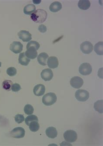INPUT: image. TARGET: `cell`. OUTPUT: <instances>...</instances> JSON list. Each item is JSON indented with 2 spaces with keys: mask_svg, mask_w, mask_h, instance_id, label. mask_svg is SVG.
Masks as SVG:
<instances>
[{
  "mask_svg": "<svg viewBox=\"0 0 103 146\" xmlns=\"http://www.w3.org/2000/svg\"><path fill=\"white\" fill-rule=\"evenodd\" d=\"M47 14L46 11L41 9L36 10L32 14L31 18L33 22L36 23H43L46 20Z\"/></svg>",
  "mask_w": 103,
  "mask_h": 146,
  "instance_id": "cell-1",
  "label": "cell"
},
{
  "mask_svg": "<svg viewBox=\"0 0 103 146\" xmlns=\"http://www.w3.org/2000/svg\"><path fill=\"white\" fill-rule=\"evenodd\" d=\"M57 100V96L55 93L50 92L45 94L42 98V102L46 106L54 105Z\"/></svg>",
  "mask_w": 103,
  "mask_h": 146,
  "instance_id": "cell-2",
  "label": "cell"
},
{
  "mask_svg": "<svg viewBox=\"0 0 103 146\" xmlns=\"http://www.w3.org/2000/svg\"><path fill=\"white\" fill-rule=\"evenodd\" d=\"M64 137L66 141L72 143L76 141L78 138V135L77 133L73 130H68L64 133Z\"/></svg>",
  "mask_w": 103,
  "mask_h": 146,
  "instance_id": "cell-3",
  "label": "cell"
},
{
  "mask_svg": "<svg viewBox=\"0 0 103 146\" xmlns=\"http://www.w3.org/2000/svg\"><path fill=\"white\" fill-rule=\"evenodd\" d=\"M75 96L78 101L84 102L88 100L89 98V93L85 90L79 89L75 92Z\"/></svg>",
  "mask_w": 103,
  "mask_h": 146,
  "instance_id": "cell-4",
  "label": "cell"
},
{
  "mask_svg": "<svg viewBox=\"0 0 103 146\" xmlns=\"http://www.w3.org/2000/svg\"><path fill=\"white\" fill-rule=\"evenodd\" d=\"M25 129L21 127H15L10 133L11 137L15 138H23L25 137Z\"/></svg>",
  "mask_w": 103,
  "mask_h": 146,
  "instance_id": "cell-5",
  "label": "cell"
},
{
  "mask_svg": "<svg viewBox=\"0 0 103 146\" xmlns=\"http://www.w3.org/2000/svg\"><path fill=\"white\" fill-rule=\"evenodd\" d=\"M80 74L83 76L90 75L92 71V67L88 63H83L79 67V69Z\"/></svg>",
  "mask_w": 103,
  "mask_h": 146,
  "instance_id": "cell-6",
  "label": "cell"
},
{
  "mask_svg": "<svg viewBox=\"0 0 103 146\" xmlns=\"http://www.w3.org/2000/svg\"><path fill=\"white\" fill-rule=\"evenodd\" d=\"M80 49L84 54H90L93 50V45L91 42L86 41L81 44Z\"/></svg>",
  "mask_w": 103,
  "mask_h": 146,
  "instance_id": "cell-7",
  "label": "cell"
},
{
  "mask_svg": "<svg viewBox=\"0 0 103 146\" xmlns=\"http://www.w3.org/2000/svg\"><path fill=\"white\" fill-rule=\"evenodd\" d=\"M23 48V44L20 42L14 41L10 45V50L15 54L21 52Z\"/></svg>",
  "mask_w": 103,
  "mask_h": 146,
  "instance_id": "cell-8",
  "label": "cell"
},
{
  "mask_svg": "<svg viewBox=\"0 0 103 146\" xmlns=\"http://www.w3.org/2000/svg\"><path fill=\"white\" fill-rule=\"evenodd\" d=\"M83 84V80L80 77H74L72 78L70 81L71 86L75 88H80L82 86Z\"/></svg>",
  "mask_w": 103,
  "mask_h": 146,
  "instance_id": "cell-9",
  "label": "cell"
},
{
  "mask_svg": "<svg viewBox=\"0 0 103 146\" xmlns=\"http://www.w3.org/2000/svg\"><path fill=\"white\" fill-rule=\"evenodd\" d=\"M18 37L24 42L30 41L32 39V35L29 32L22 30L18 33Z\"/></svg>",
  "mask_w": 103,
  "mask_h": 146,
  "instance_id": "cell-10",
  "label": "cell"
},
{
  "mask_svg": "<svg viewBox=\"0 0 103 146\" xmlns=\"http://www.w3.org/2000/svg\"><path fill=\"white\" fill-rule=\"evenodd\" d=\"M41 77L45 81H49L53 77L52 71L50 69H46L43 70L41 72Z\"/></svg>",
  "mask_w": 103,
  "mask_h": 146,
  "instance_id": "cell-11",
  "label": "cell"
},
{
  "mask_svg": "<svg viewBox=\"0 0 103 146\" xmlns=\"http://www.w3.org/2000/svg\"><path fill=\"white\" fill-rule=\"evenodd\" d=\"M45 87L42 84H38L35 86L33 89L34 95L37 96H43L45 93Z\"/></svg>",
  "mask_w": 103,
  "mask_h": 146,
  "instance_id": "cell-12",
  "label": "cell"
},
{
  "mask_svg": "<svg viewBox=\"0 0 103 146\" xmlns=\"http://www.w3.org/2000/svg\"><path fill=\"white\" fill-rule=\"evenodd\" d=\"M47 64L49 68L55 69L58 67L59 65L58 59L55 56H51L47 60Z\"/></svg>",
  "mask_w": 103,
  "mask_h": 146,
  "instance_id": "cell-13",
  "label": "cell"
},
{
  "mask_svg": "<svg viewBox=\"0 0 103 146\" xmlns=\"http://www.w3.org/2000/svg\"><path fill=\"white\" fill-rule=\"evenodd\" d=\"M26 56L29 59H35L37 56V52L36 50L33 47H31L27 49L25 52Z\"/></svg>",
  "mask_w": 103,
  "mask_h": 146,
  "instance_id": "cell-14",
  "label": "cell"
},
{
  "mask_svg": "<svg viewBox=\"0 0 103 146\" xmlns=\"http://www.w3.org/2000/svg\"><path fill=\"white\" fill-rule=\"evenodd\" d=\"M48 57L49 56L47 53L42 52L37 56V61L40 65L43 66H46L47 63V61L48 60Z\"/></svg>",
  "mask_w": 103,
  "mask_h": 146,
  "instance_id": "cell-15",
  "label": "cell"
},
{
  "mask_svg": "<svg viewBox=\"0 0 103 146\" xmlns=\"http://www.w3.org/2000/svg\"><path fill=\"white\" fill-rule=\"evenodd\" d=\"M46 135L49 138L54 139L57 137L58 135V131L56 128L53 127H48L46 130Z\"/></svg>",
  "mask_w": 103,
  "mask_h": 146,
  "instance_id": "cell-16",
  "label": "cell"
},
{
  "mask_svg": "<svg viewBox=\"0 0 103 146\" xmlns=\"http://www.w3.org/2000/svg\"><path fill=\"white\" fill-rule=\"evenodd\" d=\"M30 61L31 60L27 57L25 52L20 53L18 58V62L22 66H27L29 64Z\"/></svg>",
  "mask_w": 103,
  "mask_h": 146,
  "instance_id": "cell-17",
  "label": "cell"
},
{
  "mask_svg": "<svg viewBox=\"0 0 103 146\" xmlns=\"http://www.w3.org/2000/svg\"><path fill=\"white\" fill-rule=\"evenodd\" d=\"M62 4L58 1H55L53 2L51 5H50L49 9L50 11L52 12H57L59 11L62 9Z\"/></svg>",
  "mask_w": 103,
  "mask_h": 146,
  "instance_id": "cell-18",
  "label": "cell"
},
{
  "mask_svg": "<svg viewBox=\"0 0 103 146\" xmlns=\"http://www.w3.org/2000/svg\"><path fill=\"white\" fill-rule=\"evenodd\" d=\"M78 7L82 10H88L90 7V2L88 0H80L78 3Z\"/></svg>",
  "mask_w": 103,
  "mask_h": 146,
  "instance_id": "cell-19",
  "label": "cell"
},
{
  "mask_svg": "<svg viewBox=\"0 0 103 146\" xmlns=\"http://www.w3.org/2000/svg\"><path fill=\"white\" fill-rule=\"evenodd\" d=\"M36 11V7L33 4H28L25 7L24 13L26 15H31Z\"/></svg>",
  "mask_w": 103,
  "mask_h": 146,
  "instance_id": "cell-20",
  "label": "cell"
},
{
  "mask_svg": "<svg viewBox=\"0 0 103 146\" xmlns=\"http://www.w3.org/2000/svg\"><path fill=\"white\" fill-rule=\"evenodd\" d=\"M94 50L98 55L102 56L103 54V42H99L94 45Z\"/></svg>",
  "mask_w": 103,
  "mask_h": 146,
  "instance_id": "cell-21",
  "label": "cell"
},
{
  "mask_svg": "<svg viewBox=\"0 0 103 146\" xmlns=\"http://www.w3.org/2000/svg\"><path fill=\"white\" fill-rule=\"evenodd\" d=\"M29 127L30 131L33 132L37 131L40 128V125L38 122L36 121H33L30 123Z\"/></svg>",
  "mask_w": 103,
  "mask_h": 146,
  "instance_id": "cell-22",
  "label": "cell"
},
{
  "mask_svg": "<svg viewBox=\"0 0 103 146\" xmlns=\"http://www.w3.org/2000/svg\"><path fill=\"white\" fill-rule=\"evenodd\" d=\"M103 100H99L94 103V108L100 114H102L103 110Z\"/></svg>",
  "mask_w": 103,
  "mask_h": 146,
  "instance_id": "cell-23",
  "label": "cell"
},
{
  "mask_svg": "<svg viewBox=\"0 0 103 146\" xmlns=\"http://www.w3.org/2000/svg\"><path fill=\"white\" fill-rule=\"evenodd\" d=\"M13 82L9 80H6L2 82V86L3 88L5 90L9 91L11 88Z\"/></svg>",
  "mask_w": 103,
  "mask_h": 146,
  "instance_id": "cell-24",
  "label": "cell"
},
{
  "mask_svg": "<svg viewBox=\"0 0 103 146\" xmlns=\"http://www.w3.org/2000/svg\"><path fill=\"white\" fill-rule=\"evenodd\" d=\"M33 121H36L38 122V117L35 115H30L27 117L25 119V122L27 126H29L30 123Z\"/></svg>",
  "mask_w": 103,
  "mask_h": 146,
  "instance_id": "cell-25",
  "label": "cell"
},
{
  "mask_svg": "<svg viewBox=\"0 0 103 146\" xmlns=\"http://www.w3.org/2000/svg\"><path fill=\"white\" fill-rule=\"evenodd\" d=\"M40 44L38 42L36 41L32 40L29 42L27 44L26 48L27 49H28L30 47H32L35 48L36 50H37L40 48Z\"/></svg>",
  "mask_w": 103,
  "mask_h": 146,
  "instance_id": "cell-26",
  "label": "cell"
},
{
  "mask_svg": "<svg viewBox=\"0 0 103 146\" xmlns=\"http://www.w3.org/2000/svg\"><path fill=\"white\" fill-rule=\"evenodd\" d=\"M25 113L27 115H32L34 111V108L31 105L27 104L24 108Z\"/></svg>",
  "mask_w": 103,
  "mask_h": 146,
  "instance_id": "cell-27",
  "label": "cell"
},
{
  "mask_svg": "<svg viewBox=\"0 0 103 146\" xmlns=\"http://www.w3.org/2000/svg\"><path fill=\"white\" fill-rule=\"evenodd\" d=\"M17 72V71L16 69L13 67H9L7 70V73L10 76H15L16 75Z\"/></svg>",
  "mask_w": 103,
  "mask_h": 146,
  "instance_id": "cell-28",
  "label": "cell"
},
{
  "mask_svg": "<svg viewBox=\"0 0 103 146\" xmlns=\"http://www.w3.org/2000/svg\"><path fill=\"white\" fill-rule=\"evenodd\" d=\"M15 119L17 123H21L25 121V117L23 115L17 114L15 116Z\"/></svg>",
  "mask_w": 103,
  "mask_h": 146,
  "instance_id": "cell-29",
  "label": "cell"
},
{
  "mask_svg": "<svg viewBox=\"0 0 103 146\" xmlns=\"http://www.w3.org/2000/svg\"><path fill=\"white\" fill-rule=\"evenodd\" d=\"M21 86L19 84L15 83V84H13L12 85L11 89L14 92H17L21 90Z\"/></svg>",
  "mask_w": 103,
  "mask_h": 146,
  "instance_id": "cell-30",
  "label": "cell"
},
{
  "mask_svg": "<svg viewBox=\"0 0 103 146\" xmlns=\"http://www.w3.org/2000/svg\"><path fill=\"white\" fill-rule=\"evenodd\" d=\"M38 29L40 32L43 33L46 32L47 30L46 27L43 25H40L38 27Z\"/></svg>",
  "mask_w": 103,
  "mask_h": 146,
  "instance_id": "cell-31",
  "label": "cell"
},
{
  "mask_svg": "<svg viewBox=\"0 0 103 146\" xmlns=\"http://www.w3.org/2000/svg\"><path fill=\"white\" fill-rule=\"evenodd\" d=\"M33 3H34V4L37 5V4H39L41 3V1H33Z\"/></svg>",
  "mask_w": 103,
  "mask_h": 146,
  "instance_id": "cell-32",
  "label": "cell"
},
{
  "mask_svg": "<svg viewBox=\"0 0 103 146\" xmlns=\"http://www.w3.org/2000/svg\"><path fill=\"white\" fill-rule=\"evenodd\" d=\"M1 62H0V67H1Z\"/></svg>",
  "mask_w": 103,
  "mask_h": 146,
  "instance_id": "cell-33",
  "label": "cell"
}]
</instances>
